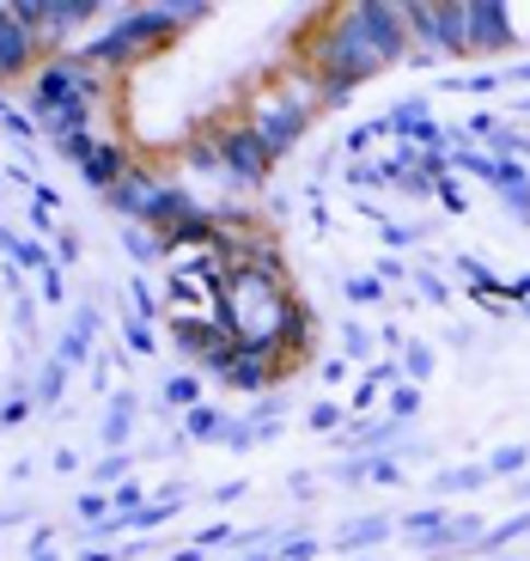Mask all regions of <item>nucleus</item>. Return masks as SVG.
<instances>
[{"label":"nucleus","mask_w":530,"mask_h":561,"mask_svg":"<svg viewBox=\"0 0 530 561\" xmlns=\"http://www.w3.org/2000/svg\"><path fill=\"white\" fill-rule=\"evenodd\" d=\"M214 7H201V0H165V7H123V13L111 19V25L99 31V37H85L73 56L92 61L99 73H123L135 68L147 49H165L171 37H177L183 25H196V19H208Z\"/></svg>","instance_id":"1"},{"label":"nucleus","mask_w":530,"mask_h":561,"mask_svg":"<svg viewBox=\"0 0 530 561\" xmlns=\"http://www.w3.org/2000/svg\"><path fill=\"white\" fill-rule=\"evenodd\" d=\"M408 19V68H433V56H470V31H463V0H403Z\"/></svg>","instance_id":"2"},{"label":"nucleus","mask_w":530,"mask_h":561,"mask_svg":"<svg viewBox=\"0 0 530 561\" xmlns=\"http://www.w3.org/2000/svg\"><path fill=\"white\" fill-rule=\"evenodd\" d=\"M244 123H251V135L263 140V153H268V159H287V153L299 147V135L311 128V111H299V104L275 85V92H256V99H251Z\"/></svg>","instance_id":"3"},{"label":"nucleus","mask_w":530,"mask_h":561,"mask_svg":"<svg viewBox=\"0 0 530 561\" xmlns=\"http://www.w3.org/2000/svg\"><path fill=\"white\" fill-rule=\"evenodd\" d=\"M214 147H220V178L238 183V190H263L275 178V159L263 153V140L251 135V123H226L214 135Z\"/></svg>","instance_id":"4"},{"label":"nucleus","mask_w":530,"mask_h":561,"mask_svg":"<svg viewBox=\"0 0 530 561\" xmlns=\"http://www.w3.org/2000/svg\"><path fill=\"white\" fill-rule=\"evenodd\" d=\"M354 25H360V37L378 49V61L391 68V61H403L415 43H408V19H403V0H354L348 7Z\"/></svg>","instance_id":"5"},{"label":"nucleus","mask_w":530,"mask_h":561,"mask_svg":"<svg viewBox=\"0 0 530 561\" xmlns=\"http://www.w3.org/2000/svg\"><path fill=\"white\" fill-rule=\"evenodd\" d=\"M463 31H470V56H506L518 43L506 0H463Z\"/></svg>","instance_id":"6"},{"label":"nucleus","mask_w":530,"mask_h":561,"mask_svg":"<svg viewBox=\"0 0 530 561\" xmlns=\"http://www.w3.org/2000/svg\"><path fill=\"white\" fill-rule=\"evenodd\" d=\"M37 56H43V43L13 19V0H0V80H31Z\"/></svg>","instance_id":"7"},{"label":"nucleus","mask_w":530,"mask_h":561,"mask_svg":"<svg viewBox=\"0 0 530 561\" xmlns=\"http://www.w3.org/2000/svg\"><path fill=\"white\" fill-rule=\"evenodd\" d=\"M140 159H128V147L123 140H92V147H85V159H80V178H85V190H99V196H111L116 183L128 178V171H135Z\"/></svg>","instance_id":"8"},{"label":"nucleus","mask_w":530,"mask_h":561,"mask_svg":"<svg viewBox=\"0 0 530 561\" xmlns=\"http://www.w3.org/2000/svg\"><path fill=\"white\" fill-rule=\"evenodd\" d=\"M482 531H488V525H482V513H451L446 525H439V531L433 537H420V556H463V549H475L482 543Z\"/></svg>","instance_id":"9"},{"label":"nucleus","mask_w":530,"mask_h":561,"mask_svg":"<svg viewBox=\"0 0 530 561\" xmlns=\"http://www.w3.org/2000/svg\"><path fill=\"white\" fill-rule=\"evenodd\" d=\"M311 342H318V311H311L306 299H293V306H287V323H280V360L311 354Z\"/></svg>","instance_id":"10"},{"label":"nucleus","mask_w":530,"mask_h":561,"mask_svg":"<svg viewBox=\"0 0 530 561\" xmlns=\"http://www.w3.org/2000/svg\"><path fill=\"white\" fill-rule=\"evenodd\" d=\"M391 531H396V519H391V513H366V519H348L342 531H335V556H354V549H372V543H384Z\"/></svg>","instance_id":"11"},{"label":"nucleus","mask_w":530,"mask_h":561,"mask_svg":"<svg viewBox=\"0 0 530 561\" xmlns=\"http://www.w3.org/2000/svg\"><path fill=\"white\" fill-rule=\"evenodd\" d=\"M280 373H287L280 360H263V354H238V366L226 373V385H232V391H244V397H256V391H268Z\"/></svg>","instance_id":"12"},{"label":"nucleus","mask_w":530,"mask_h":561,"mask_svg":"<svg viewBox=\"0 0 530 561\" xmlns=\"http://www.w3.org/2000/svg\"><path fill=\"white\" fill-rule=\"evenodd\" d=\"M135 415H140V397H135V391H116V397H111V415H104V446H111V451H128Z\"/></svg>","instance_id":"13"},{"label":"nucleus","mask_w":530,"mask_h":561,"mask_svg":"<svg viewBox=\"0 0 530 561\" xmlns=\"http://www.w3.org/2000/svg\"><path fill=\"white\" fill-rule=\"evenodd\" d=\"M177 506H183V489H177V482H171V489H159V494H153V501L140 506L135 519H128V531H135V537H147V531H159V525H165V519H177Z\"/></svg>","instance_id":"14"},{"label":"nucleus","mask_w":530,"mask_h":561,"mask_svg":"<svg viewBox=\"0 0 530 561\" xmlns=\"http://www.w3.org/2000/svg\"><path fill=\"white\" fill-rule=\"evenodd\" d=\"M482 482H488V463H451V470H439V477H433V494H439V501H451V494H475Z\"/></svg>","instance_id":"15"},{"label":"nucleus","mask_w":530,"mask_h":561,"mask_svg":"<svg viewBox=\"0 0 530 561\" xmlns=\"http://www.w3.org/2000/svg\"><path fill=\"white\" fill-rule=\"evenodd\" d=\"M518 537H530V513H512V519L488 525V531H482V543H475V556H482V561H500V549L518 543Z\"/></svg>","instance_id":"16"},{"label":"nucleus","mask_w":530,"mask_h":561,"mask_svg":"<svg viewBox=\"0 0 530 561\" xmlns=\"http://www.w3.org/2000/svg\"><path fill=\"white\" fill-rule=\"evenodd\" d=\"M61 391H68V366L49 354V360L37 366V385H31V397H37V409H56L61 403Z\"/></svg>","instance_id":"17"},{"label":"nucleus","mask_w":530,"mask_h":561,"mask_svg":"<svg viewBox=\"0 0 530 561\" xmlns=\"http://www.w3.org/2000/svg\"><path fill=\"white\" fill-rule=\"evenodd\" d=\"M226 409H214V403H196L189 415H183V439H220L226 434Z\"/></svg>","instance_id":"18"},{"label":"nucleus","mask_w":530,"mask_h":561,"mask_svg":"<svg viewBox=\"0 0 530 561\" xmlns=\"http://www.w3.org/2000/svg\"><path fill=\"white\" fill-rule=\"evenodd\" d=\"M123 251L135 263H153V256H165V239H159L153 226H123Z\"/></svg>","instance_id":"19"},{"label":"nucleus","mask_w":530,"mask_h":561,"mask_svg":"<svg viewBox=\"0 0 530 561\" xmlns=\"http://www.w3.org/2000/svg\"><path fill=\"white\" fill-rule=\"evenodd\" d=\"M128 470H135V451H104L92 463V489H116V482H128Z\"/></svg>","instance_id":"20"},{"label":"nucleus","mask_w":530,"mask_h":561,"mask_svg":"<svg viewBox=\"0 0 530 561\" xmlns=\"http://www.w3.org/2000/svg\"><path fill=\"white\" fill-rule=\"evenodd\" d=\"M446 519H451V506H446V501H433V506H415V513H403L396 525H403L408 537H433Z\"/></svg>","instance_id":"21"},{"label":"nucleus","mask_w":530,"mask_h":561,"mask_svg":"<svg viewBox=\"0 0 530 561\" xmlns=\"http://www.w3.org/2000/svg\"><path fill=\"white\" fill-rule=\"evenodd\" d=\"M165 403L189 415V409L201 403V379H196V373H171V379H165Z\"/></svg>","instance_id":"22"},{"label":"nucleus","mask_w":530,"mask_h":561,"mask_svg":"<svg viewBox=\"0 0 530 561\" xmlns=\"http://www.w3.org/2000/svg\"><path fill=\"white\" fill-rule=\"evenodd\" d=\"M403 379L408 385L433 379V342H403Z\"/></svg>","instance_id":"23"},{"label":"nucleus","mask_w":530,"mask_h":561,"mask_svg":"<svg viewBox=\"0 0 530 561\" xmlns=\"http://www.w3.org/2000/svg\"><path fill=\"white\" fill-rule=\"evenodd\" d=\"M506 73H494V68H475V73H451V80H439L446 92H475V99H488L494 85H500Z\"/></svg>","instance_id":"24"},{"label":"nucleus","mask_w":530,"mask_h":561,"mask_svg":"<svg viewBox=\"0 0 530 561\" xmlns=\"http://www.w3.org/2000/svg\"><path fill=\"white\" fill-rule=\"evenodd\" d=\"M384 415L391 421H415L420 415V385H391V397H384Z\"/></svg>","instance_id":"25"},{"label":"nucleus","mask_w":530,"mask_h":561,"mask_svg":"<svg viewBox=\"0 0 530 561\" xmlns=\"http://www.w3.org/2000/svg\"><path fill=\"white\" fill-rule=\"evenodd\" d=\"M56 360L68 366V373H73V366H85V360H92V336H80V330L68 323V330H61V342H56Z\"/></svg>","instance_id":"26"},{"label":"nucleus","mask_w":530,"mask_h":561,"mask_svg":"<svg viewBox=\"0 0 530 561\" xmlns=\"http://www.w3.org/2000/svg\"><path fill=\"white\" fill-rule=\"evenodd\" d=\"M408 280H415V294L427 299V306H446V299H451V287L433 275V263H415V268H408Z\"/></svg>","instance_id":"27"},{"label":"nucleus","mask_w":530,"mask_h":561,"mask_svg":"<svg viewBox=\"0 0 530 561\" xmlns=\"http://www.w3.org/2000/svg\"><path fill=\"white\" fill-rule=\"evenodd\" d=\"M7 256H13L19 268H31V275H43V268H56V256L43 251L37 239H13V251H7Z\"/></svg>","instance_id":"28"},{"label":"nucleus","mask_w":530,"mask_h":561,"mask_svg":"<svg viewBox=\"0 0 530 561\" xmlns=\"http://www.w3.org/2000/svg\"><path fill=\"white\" fill-rule=\"evenodd\" d=\"M525 463H530V446H500L488 458V477H525Z\"/></svg>","instance_id":"29"},{"label":"nucleus","mask_w":530,"mask_h":561,"mask_svg":"<svg viewBox=\"0 0 530 561\" xmlns=\"http://www.w3.org/2000/svg\"><path fill=\"white\" fill-rule=\"evenodd\" d=\"M123 342H128V354H135V360H147V354H153V330H147V318H135V311H128V318H123Z\"/></svg>","instance_id":"30"},{"label":"nucleus","mask_w":530,"mask_h":561,"mask_svg":"<svg viewBox=\"0 0 530 561\" xmlns=\"http://www.w3.org/2000/svg\"><path fill=\"white\" fill-rule=\"evenodd\" d=\"M494 190H500V196L530 190V165H525V159H500V178H494Z\"/></svg>","instance_id":"31"},{"label":"nucleus","mask_w":530,"mask_h":561,"mask_svg":"<svg viewBox=\"0 0 530 561\" xmlns=\"http://www.w3.org/2000/svg\"><path fill=\"white\" fill-rule=\"evenodd\" d=\"M73 513H80L85 525H104V519H111V494H104V489H85L80 501H73Z\"/></svg>","instance_id":"32"},{"label":"nucleus","mask_w":530,"mask_h":561,"mask_svg":"<svg viewBox=\"0 0 530 561\" xmlns=\"http://www.w3.org/2000/svg\"><path fill=\"white\" fill-rule=\"evenodd\" d=\"M318 556V537H275V561H311Z\"/></svg>","instance_id":"33"},{"label":"nucleus","mask_w":530,"mask_h":561,"mask_svg":"<svg viewBox=\"0 0 530 561\" xmlns=\"http://www.w3.org/2000/svg\"><path fill=\"white\" fill-rule=\"evenodd\" d=\"M31 409H37V397H31V391H13L7 403H0V427H19V421H25Z\"/></svg>","instance_id":"34"},{"label":"nucleus","mask_w":530,"mask_h":561,"mask_svg":"<svg viewBox=\"0 0 530 561\" xmlns=\"http://www.w3.org/2000/svg\"><path fill=\"white\" fill-rule=\"evenodd\" d=\"M0 128H7V135H13V140H19V147H31V140H37V135H43V128H37V123H31V116H25V111H7V116H0Z\"/></svg>","instance_id":"35"},{"label":"nucleus","mask_w":530,"mask_h":561,"mask_svg":"<svg viewBox=\"0 0 530 561\" xmlns=\"http://www.w3.org/2000/svg\"><path fill=\"white\" fill-rule=\"evenodd\" d=\"M433 196L446 202V214H463V208H470V202H463V183H458V178H439V183H433Z\"/></svg>","instance_id":"36"},{"label":"nucleus","mask_w":530,"mask_h":561,"mask_svg":"<svg viewBox=\"0 0 530 561\" xmlns=\"http://www.w3.org/2000/svg\"><path fill=\"white\" fill-rule=\"evenodd\" d=\"M348 299L372 306V299H384V280H378V275H354V280H348Z\"/></svg>","instance_id":"37"},{"label":"nucleus","mask_w":530,"mask_h":561,"mask_svg":"<svg viewBox=\"0 0 530 561\" xmlns=\"http://www.w3.org/2000/svg\"><path fill=\"white\" fill-rule=\"evenodd\" d=\"M311 427H318V434H335V427H342V403H311Z\"/></svg>","instance_id":"38"},{"label":"nucleus","mask_w":530,"mask_h":561,"mask_svg":"<svg viewBox=\"0 0 530 561\" xmlns=\"http://www.w3.org/2000/svg\"><path fill=\"white\" fill-rule=\"evenodd\" d=\"M342 348L366 354V348H372V330H366V323H342Z\"/></svg>","instance_id":"39"},{"label":"nucleus","mask_w":530,"mask_h":561,"mask_svg":"<svg viewBox=\"0 0 530 561\" xmlns=\"http://www.w3.org/2000/svg\"><path fill=\"white\" fill-rule=\"evenodd\" d=\"M43 299H49V306H61V299H68V280H61V268H43Z\"/></svg>","instance_id":"40"},{"label":"nucleus","mask_w":530,"mask_h":561,"mask_svg":"<svg viewBox=\"0 0 530 561\" xmlns=\"http://www.w3.org/2000/svg\"><path fill=\"white\" fill-rule=\"evenodd\" d=\"M99 323H104V318H99V306H92V299L73 311V330H80V336H99Z\"/></svg>","instance_id":"41"},{"label":"nucleus","mask_w":530,"mask_h":561,"mask_svg":"<svg viewBox=\"0 0 530 561\" xmlns=\"http://www.w3.org/2000/svg\"><path fill=\"white\" fill-rule=\"evenodd\" d=\"M232 525H208V531H196V537H189V543H196V549H214V543H232Z\"/></svg>","instance_id":"42"},{"label":"nucleus","mask_w":530,"mask_h":561,"mask_svg":"<svg viewBox=\"0 0 530 561\" xmlns=\"http://www.w3.org/2000/svg\"><path fill=\"white\" fill-rule=\"evenodd\" d=\"M56 263H80V232H61L56 239Z\"/></svg>","instance_id":"43"},{"label":"nucleus","mask_w":530,"mask_h":561,"mask_svg":"<svg viewBox=\"0 0 530 561\" xmlns=\"http://www.w3.org/2000/svg\"><path fill=\"white\" fill-rule=\"evenodd\" d=\"M470 135H475V140H494V135H500V123H494L488 111H475V116H470Z\"/></svg>","instance_id":"44"},{"label":"nucleus","mask_w":530,"mask_h":561,"mask_svg":"<svg viewBox=\"0 0 530 561\" xmlns=\"http://www.w3.org/2000/svg\"><path fill=\"white\" fill-rule=\"evenodd\" d=\"M506 208H512L518 226H530V190H518V196H506Z\"/></svg>","instance_id":"45"},{"label":"nucleus","mask_w":530,"mask_h":561,"mask_svg":"<svg viewBox=\"0 0 530 561\" xmlns=\"http://www.w3.org/2000/svg\"><path fill=\"white\" fill-rule=\"evenodd\" d=\"M31 561H56V549H49V525H43V531L31 537Z\"/></svg>","instance_id":"46"},{"label":"nucleus","mask_w":530,"mask_h":561,"mask_svg":"<svg viewBox=\"0 0 530 561\" xmlns=\"http://www.w3.org/2000/svg\"><path fill=\"white\" fill-rule=\"evenodd\" d=\"M378 280H408V268L396 256H378Z\"/></svg>","instance_id":"47"},{"label":"nucleus","mask_w":530,"mask_h":561,"mask_svg":"<svg viewBox=\"0 0 530 561\" xmlns=\"http://www.w3.org/2000/svg\"><path fill=\"white\" fill-rule=\"evenodd\" d=\"M415 239H420L415 226H384V244H415Z\"/></svg>","instance_id":"48"},{"label":"nucleus","mask_w":530,"mask_h":561,"mask_svg":"<svg viewBox=\"0 0 530 561\" xmlns=\"http://www.w3.org/2000/svg\"><path fill=\"white\" fill-rule=\"evenodd\" d=\"M214 501H220V506H232V501H244V482H220V489H214Z\"/></svg>","instance_id":"49"},{"label":"nucleus","mask_w":530,"mask_h":561,"mask_svg":"<svg viewBox=\"0 0 530 561\" xmlns=\"http://www.w3.org/2000/svg\"><path fill=\"white\" fill-rule=\"evenodd\" d=\"M506 80H512V85H530V61H512V68H506Z\"/></svg>","instance_id":"50"},{"label":"nucleus","mask_w":530,"mask_h":561,"mask_svg":"<svg viewBox=\"0 0 530 561\" xmlns=\"http://www.w3.org/2000/svg\"><path fill=\"white\" fill-rule=\"evenodd\" d=\"M208 549H196V543H183V549H171V561H201Z\"/></svg>","instance_id":"51"},{"label":"nucleus","mask_w":530,"mask_h":561,"mask_svg":"<svg viewBox=\"0 0 530 561\" xmlns=\"http://www.w3.org/2000/svg\"><path fill=\"white\" fill-rule=\"evenodd\" d=\"M73 561H116V549H80Z\"/></svg>","instance_id":"52"},{"label":"nucleus","mask_w":530,"mask_h":561,"mask_svg":"<svg viewBox=\"0 0 530 561\" xmlns=\"http://www.w3.org/2000/svg\"><path fill=\"white\" fill-rule=\"evenodd\" d=\"M512 299H525V306H530V275H518V280H512Z\"/></svg>","instance_id":"53"},{"label":"nucleus","mask_w":530,"mask_h":561,"mask_svg":"<svg viewBox=\"0 0 530 561\" xmlns=\"http://www.w3.org/2000/svg\"><path fill=\"white\" fill-rule=\"evenodd\" d=\"M238 561H275V549H251V556H238Z\"/></svg>","instance_id":"54"},{"label":"nucleus","mask_w":530,"mask_h":561,"mask_svg":"<svg viewBox=\"0 0 530 561\" xmlns=\"http://www.w3.org/2000/svg\"><path fill=\"white\" fill-rule=\"evenodd\" d=\"M518 501H530V477H525V482H518Z\"/></svg>","instance_id":"55"},{"label":"nucleus","mask_w":530,"mask_h":561,"mask_svg":"<svg viewBox=\"0 0 530 561\" xmlns=\"http://www.w3.org/2000/svg\"><path fill=\"white\" fill-rule=\"evenodd\" d=\"M354 561H372V556H354Z\"/></svg>","instance_id":"56"},{"label":"nucleus","mask_w":530,"mask_h":561,"mask_svg":"<svg viewBox=\"0 0 530 561\" xmlns=\"http://www.w3.org/2000/svg\"><path fill=\"white\" fill-rule=\"evenodd\" d=\"M0 190H7V178H0Z\"/></svg>","instance_id":"57"},{"label":"nucleus","mask_w":530,"mask_h":561,"mask_svg":"<svg viewBox=\"0 0 530 561\" xmlns=\"http://www.w3.org/2000/svg\"><path fill=\"white\" fill-rule=\"evenodd\" d=\"M525 318H530V306H525Z\"/></svg>","instance_id":"58"},{"label":"nucleus","mask_w":530,"mask_h":561,"mask_svg":"<svg viewBox=\"0 0 530 561\" xmlns=\"http://www.w3.org/2000/svg\"><path fill=\"white\" fill-rule=\"evenodd\" d=\"M500 561H512V556H500Z\"/></svg>","instance_id":"59"}]
</instances>
